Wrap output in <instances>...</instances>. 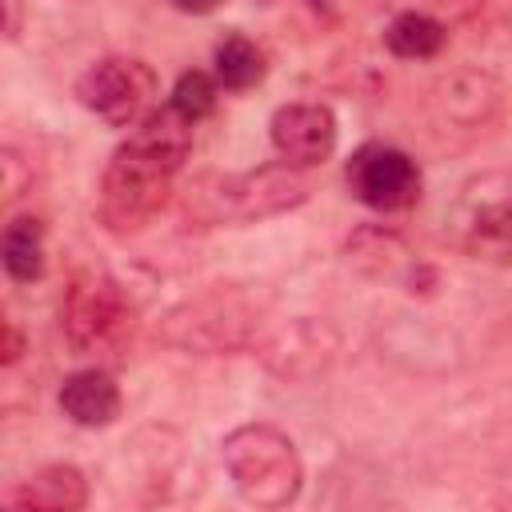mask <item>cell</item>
Returning a JSON list of instances; mask_svg holds the SVG:
<instances>
[{
  "label": "cell",
  "mask_w": 512,
  "mask_h": 512,
  "mask_svg": "<svg viewBox=\"0 0 512 512\" xmlns=\"http://www.w3.org/2000/svg\"><path fill=\"white\" fill-rule=\"evenodd\" d=\"M448 224L464 256L492 268H512V172L468 180Z\"/></svg>",
  "instance_id": "277c9868"
},
{
  "label": "cell",
  "mask_w": 512,
  "mask_h": 512,
  "mask_svg": "<svg viewBox=\"0 0 512 512\" xmlns=\"http://www.w3.org/2000/svg\"><path fill=\"white\" fill-rule=\"evenodd\" d=\"M212 72H216L220 88L244 92V88H252V84L264 80V52L244 32H228L216 44V52H212Z\"/></svg>",
  "instance_id": "4fadbf2b"
},
{
  "label": "cell",
  "mask_w": 512,
  "mask_h": 512,
  "mask_svg": "<svg viewBox=\"0 0 512 512\" xmlns=\"http://www.w3.org/2000/svg\"><path fill=\"white\" fill-rule=\"evenodd\" d=\"M168 4H172L176 12H188V16H208L220 0H168Z\"/></svg>",
  "instance_id": "2e32d148"
},
{
  "label": "cell",
  "mask_w": 512,
  "mask_h": 512,
  "mask_svg": "<svg viewBox=\"0 0 512 512\" xmlns=\"http://www.w3.org/2000/svg\"><path fill=\"white\" fill-rule=\"evenodd\" d=\"M60 332L72 356L108 364L128 352L136 332V308L108 272L84 268L60 292Z\"/></svg>",
  "instance_id": "3957f363"
},
{
  "label": "cell",
  "mask_w": 512,
  "mask_h": 512,
  "mask_svg": "<svg viewBox=\"0 0 512 512\" xmlns=\"http://www.w3.org/2000/svg\"><path fill=\"white\" fill-rule=\"evenodd\" d=\"M0 260L16 284L40 280L44 276V220L28 216V212L8 220L4 236H0Z\"/></svg>",
  "instance_id": "8fae6325"
},
{
  "label": "cell",
  "mask_w": 512,
  "mask_h": 512,
  "mask_svg": "<svg viewBox=\"0 0 512 512\" xmlns=\"http://www.w3.org/2000/svg\"><path fill=\"white\" fill-rule=\"evenodd\" d=\"M336 136H340L336 112L328 104H316V100L284 104L268 120V140H272L276 156L292 168L324 164L336 152Z\"/></svg>",
  "instance_id": "ba28073f"
},
{
  "label": "cell",
  "mask_w": 512,
  "mask_h": 512,
  "mask_svg": "<svg viewBox=\"0 0 512 512\" xmlns=\"http://www.w3.org/2000/svg\"><path fill=\"white\" fill-rule=\"evenodd\" d=\"M224 472L236 488V496L252 508H288L304 492V460L288 432L276 424H240L220 444Z\"/></svg>",
  "instance_id": "7a4b0ae2"
},
{
  "label": "cell",
  "mask_w": 512,
  "mask_h": 512,
  "mask_svg": "<svg viewBox=\"0 0 512 512\" xmlns=\"http://www.w3.org/2000/svg\"><path fill=\"white\" fill-rule=\"evenodd\" d=\"M20 332H16V324H4V364H16L20 360Z\"/></svg>",
  "instance_id": "9a60e30c"
},
{
  "label": "cell",
  "mask_w": 512,
  "mask_h": 512,
  "mask_svg": "<svg viewBox=\"0 0 512 512\" xmlns=\"http://www.w3.org/2000/svg\"><path fill=\"white\" fill-rule=\"evenodd\" d=\"M192 132L196 124L172 104L128 128V140L108 156L100 176V220L112 232H136L164 208L172 180L192 152Z\"/></svg>",
  "instance_id": "6da1fadb"
},
{
  "label": "cell",
  "mask_w": 512,
  "mask_h": 512,
  "mask_svg": "<svg viewBox=\"0 0 512 512\" xmlns=\"http://www.w3.org/2000/svg\"><path fill=\"white\" fill-rule=\"evenodd\" d=\"M8 4V40H16V32H20V8H16V0H4Z\"/></svg>",
  "instance_id": "ac0fdd59"
},
{
  "label": "cell",
  "mask_w": 512,
  "mask_h": 512,
  "mask_svg": "<svg viewBox=\"0 0 512 512\" xmlns=\"http://www.w3.org/2000/svg\"><path fill=\"white\" fill-rule=\"evenodd\" d=\"M12 504L28 512H80L88 504V480L76 464H44L12 492Z\"/></svg>",
  "instance_id": "30bf717a"
},
{
  "label": "cell",
  "mask_w": 512,
  "mask_h": 512,
  "mask_svg": "<svg viewBox=\"0 0 512 512\" xmlns=\"http://www.w3.org/2000/svg\"><path fill=\"white\" fill-rule=\"evenodd\" d=\"M436 8H448V12H456V16H464V12H472L476 8V0H432Z\"/></svg>",
  "instance_id": "e0dca14e"
},
{
  "label": "cell",
  "mask_w": 512,
  "mask_h": 512,
  "mask_svg": "<svg viewBox=\"0 0 512 512\" xmlns=\"http://www.w3.org/2000/svg\"><path fill=\"white\" fill-rule=\"evenodd\" d=\"M212 188L200 196L212 220H268L292 212L308 200V180L292 164H260L252 172L212 176Z\"/></svg>",
  "instance_id": "8992f818"
},
{
  "label": "cell",
  "mask_w": 512,
  "mask_h": 512,
  "mask_svg": "<svg viewBox=\"0 0 512 512\" xmlns=\"http://www.w3.org/2000/svg\"><path fill=\"white\" fill-rule=\"evenodd\" d=\"M344 184L360 204H368L376 212H400V208L420 200L424 176H420V164L408 152L372 140V144H360L348 156Z\"/></svg>",
  "instance_id": "52a82bcc"
},
{
  "label": "cell",
  "mask_w": 512,
  "mask_h": 512,
  "mask_svg": "<svg viewBox=\"0 0 512 512\" xmlns=\"http://www.w3.org/2000/svg\"><path fill=\"white\" fill-rule=\"evenodd\" d=\"M444 40H448V28L432 12H400L384 28V48L400 60H428L444 48Z\"/></svg>",
  "instance_id": "7c38bea8"
},
{
  "label": "cell",
  "mask_w": 512,
  "mask_h": 512,
  "mask_svg": "<svg viewBox=\"0 0 512 512\" xmlns=\"http://www.w3.org/2000/svg\"><path fill=\"white\" fill-rule=\"evenodd\" d=\"M76 100L108 128H136L160 108V76L140 56H100L76 80Z\"/></svg>",
  "instance_id": "5b68a950"
},
{
  "label": "cell",
  "mask_w": 512,
  "mask_h": 512,
  "mask_svg": "<svg viewBox=\"0 0 512 512\" xmlns=\"http://www.w3.org/2000/svg\"><path fill=\"white\" fill-rule=\"evenodd\" d=\"M216 100H220V80H216V72L192 68V72H184V76L172 84V100H168V104H172L184 120L200 124L204 116H212Z\"/></svg>",
  "instance_id": "5bb4252c"
},
{
  "label": "cell",
  "mask_w": 512,
  "mask_h": 512,
  "mask_svg": "<svg viewBox=\"0 0 512 512\" xmlns=\"http://www.w3.org/2000/svg\"><path fill=\"white\" fill-rule=\"evenodd\" d=\"M124 408L120 384L104 364H88L64 376L60 384V412L80 428H108Z\"/></svg>",
  "instance_id": "9c48e42d"
}]
</instances>
